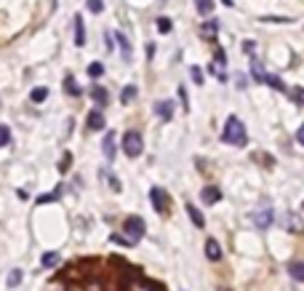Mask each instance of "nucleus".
I'll return each mask as SVG.
<instances>
[{
    "instance_id": "nucleus-1",
    "label": "nucleus",
    "mask_w": 304,
    "mask_h": 291,
    "mask_svg": "<svg viewBox=\"0 0 304 291\" xmlns=\"http://www.w3.org/2000/svg\"><path fill=\"white\" fill-rule=\"evenodd\" d=\"M222 142L224 144H232V147H243L248 142V134H246V126L238 115H230L227 123H224V131H222Z\"/></svg>"
},
{
    "instance_id": "nucleus-2",
    "label": "nucleus",
    "mask_w": 304,
    "mask_h": 291,
    "mask_svg": "<svg viewBox=\"0 0 304 291\" xmlns=\"http://www.w3.org/2000/svg\"><path fill=\"white\" fill-rule=\"evenodd\" d=\"M123 227H126V238L131 241V246L142 241V238H144V233H147V227H144V219H142V217H128L126 222H123Z\"/></svg>"
},
{
    "instance_id": "nucleus-3",
    "label": "nucleus",
    "mask_w": 304,
    "mask_h": 291,
    "mask_svg": "<svg viewBox=\"0 0 304 291\" xmlns=\"http://www.w3.org/2000/svg\"><path fill=\"white\" fill-rule=\"evenodd\" d=\"M142 150H144V142H142V136H139L136 131L123 134V152H126L128 158H139Z\"/></svg>"
},
{
    "instance_id": "nucleus-4",
    "label": "nucleus",
    "mask_w": 304,
    "mask_h": 291,
    "mask_svg": "<svg viewBox=\"0 0 304 291\" xmlns=\"http://www.w3.org/2000/svg\"><path fill=\"white\" fill-rule=\"evenodd\" d=\"M272 219H275V211H272V206L270 203H262L259 209H256L254 214H251V222L259 230H267L270 225H272Z\"/></svg>"
},
{
    "instance_id": "nucleus-5",
    "label": "nucleus",
    "mask_w": 304,
    "mask_h": 291,
    "mask_svg": "<svg viewBox=\"0 0 304 291\" xmlns=\"http://www.w3.org/2000/svg\"><path fill=\"white\" fill-rule=\"evenodd\" d=\"M115 40H118V48H120V56H123V62L126 64H131L134 62V48H131V40L126 37V32H115Z\"/></svg>"
},
{
    "instance_id": "nucleus-6",
    "label": "nucleus",
    "mask_w": 304,
    "mask_h": 291,
    "mask_svg": "<svg viewBox=\"0 0 304 291\" xmlns=\"http://www.w3.org/2000/svg\"><path fill=\"white\" fill-rule=\"evenodd\" d=\"M150 198H152V209L158 211V214H166V211H168L166 190H160V187H152V190H150Z\"/></svg>"
},
{
    "instance_id": "nucleus-7",
    "label": "nucleus",
    "mask_w": 304,
    "mask_h": 291,
    "mask_svg": "<svg viewBox=\"0 0 304 291\" xmlns=\"http://www.w3.org/2000/svg\"><path fill=\"white\" fill-rule=\"evenodd\" d=\"M155 115H158L163 123H168V120L174 118V102H168V99H160V102H155Z\"/></svg>"
},
{
    "instance_id": "nucleus-8",
    "label": "nucleus",
    "mask_w": 304,
    "mask_h": 291,
    "mask_svg": "<svg viewBox=\"0 0 304 291\" xmlns=\"http://www.w3.org/2000/svg\"><path fill=\"white\" fill-rule=\"evenodd\" d=\"M227 56H224V51H216V56H214V62H211V72L216 75L219 80H224L227 78Z\"/></svg>"
},
{
    "instance_id": "nucleus-9",
    "label": "nucleus",
    "mask_w": 304,
    "mask_h": 291,
    "mask_svg": "<svg viewBox=\"0 0 304 291\" xmlns=\"http://www.w3.org/2000/svg\"><path fill=\"white\" fill-rule=\"evenodd\" d=\"M200 198H203V203H206V206H214V203L222 201V193H219V187L208 185V187L200 190Z\"/></svg>"
},
{
    "instance_id": "nucleus-10",
    "label": "nucleus",
    "mask_w": 304,
    "mask_h": 291,
    "mask_svg": "<svg viewBox=\"0 0 304 291\" xmlns=\"http://www.w3.org/2000/svg\"><path fill=\"white\" fill-rule=\"evenodd\" d=\"M104 126H107V120H104V112H101V107H99V110H93L88 115V128L91 131H101Z\"/></svg>"
},
{
    "instance_id": "nucleus-11",
    "label": "nucleus",
    "mask_w": 304,
    "mask_h": 291,
    "mask_svg": "<svg viewBox=\"0 0 304 291\" xmlns=\"http://www.w3.org/2000/svg\"><path fill=\"white\" fill-rule=\"evenodd\" d=\"M216 35H219V21H206V24L200 27V37L203 40H216Z\"/></svg>"
},
{
    "instance_id": "nucleus-12",
    "label": "nucleus",
    "mask_w": 304,
    "mask_h": 291,
    "mask_svg": "<svg viewBox=\"0 0 304 291\" xmlns=\"http://www.w3.org/2000/svg\"><path fill=\"white\" fill-rule=\"evenodd\" d=\"M206 257L211 259V262H219V259H222V246H219V241H216V238L206 241Z\"/></svg>"
},
{
    "instance_id": "nucleus-13",
    "label": "nucleus",
    "mask_w": 304,
    "mask_h": 291,
    "mask_svg": "<svg viewBox=\"0 0 304 291\" xmlns=\"http://www.w3.org/2000/svg\"><path fill=\"white\" fill-rule=\"evenodd\" d=\"M101 150H104V158L112 163V160H115V134H112V131L104 136V142H101Z\"/></svg>"
},
{
    "instance_id": "nucleus-14",
    "label": "nucleus",
    "mask_w": 304,
    "mask_h": 291,
    "mask_svg": "<svg viewBox=\"0 0 304 291\" xmlns=\"http://www.w3.org/2000/svg\"><path fill=\"white\" fill-rule=\"evenodd\" d=\"M91 99H93V104H96V107H107V102H110V96H107V88H101V86H93Z\"/></svg>"
},
{
    "instance_id": "nucleus-15",
    "label": "nucleus",
    "mask_w": 304,
    "mask_h": 291,
    "mask_svg": "<svg viewBox=\"0 0 304 291\" xmlns=\"http://www.w3.org/2000/svg\"><path fill=\"white\" fill-rule=\"evenodd\" d=\"M75 45H83L85 43V27H83V16L80 13H75Z\"/></svg>"
},
{
    "instance_id": "nucleus-16",
    "label": "nucleus",
    "mask_w": 304,
    "mask_h": 291,
    "mask_svg": "<svg viewBox=\"0 0 304 291\" xmlns=\"http://www.w3.org/2000/svg\"><path fill=\"white\" fill-rule=\"evenodd\" d=\"M184 209H187V214H190V219H192V225H195V227H203V225H206V219H203V214L198 211V206L187 203Z\"/></svg>"
},
{
    "instance_id": "nucleus-17",
    "label": "nucleus",
    "mask_w": 304,
    "mask_h": 291,
    "mask_svg": "<svg viewBox=\"0 0 304 291\" xmlns=\"http://www.w3.org/2000/svg\"><path fill=\"white\" fill-rule=\"evenodd\" d=\"M288 275H291L294 281L304 283V262H291V265H288Z\"/></svg>"
},
{
    "instance_id": "nucleus-18",
    "label": "nucleus",
    "mask_w": 304,
    "mask_h": 291,
    "mask_svg": "<svg viewBox=\"0 0 304 291\" xmlns=\"http://www.w3.org/2000/svg\"><path fill=\"white\" fill-rule=\"evenodd\" d=\"M286 230H291V233H302L304 225L299 222V217H296V214H286Z\"/></svg>"
},
{
    "instance_id": "nucleus-19",
    "label": "nucleus",
    "mask_w": 304,
    "mask_h": 291,
    "mask_svg": "<svg viewBox=\"0 0 304 291\" xmlns=\"http://www.w3.org/2000/svg\"><path fill=\"white\" fill-rule=\"evenodd\" d=\"M64 91L69 96H80V86H77V80L72 78V75H67V78H64Z\"/></svg>"
},
{
    "instance_id": "nucleus-20",
    "label": "nucleus",
    "mask_w": 304,
    "mask_h": 291,
    "mask_svg": "<svg viewBox=\"0 0 304 291\" xmlns=\"http://www.w3.org/2000/svg\"><path fill=\"white\" fill-rule=\"evenodd\" d=\"M195 8H198L200 16H208L214 11V0H195Z\"/></svg>"
},
{
    "instance_id": "nucleus-21",
    "label": "nucleus",
    "mask_w": 304,
    "mask_h": 291,
    "mask_svg": "<svg viewBox=\"0 0 304 291\" xmlns=\"http://www.w3.org/2000/svg\"><path fill=\"white\" fill-rule=\"evenodd\" d=\"M29 99H32L35 104L45 102V99H48V88H45V86H37V88H32V94H29Z\"/></svg>"
},
{
    "instance_id": "nucleus-22",
    "label": "nucleus",
    "mask_w": 304,
    "mask_h": 291,
    "mask_svg": "<svg viewBox=\"0 0 304 291\" xmlns=\"http://www.w3.org/2000/svg\"><path fill=\"white\" fill-rule=\"evenodd\" d=\"M59 251H48V254H43V259H40V265L43 267H56L59 265Z\"/></svg>"
},
{
    "instance_id": "nucleus-23",
    "label": "nucleus",
    "mask_w": 304,
    "mask_h": 291,
    "mask_svg": "<svg viewBox=\"0 0 304 291\" xmlns=\"http://www.w3.org/2000/svg\"><path fill=\"white\" fill-rule=\"evenodd\" d=\"M251 72H254V80L256 83H264V75H267V72H264V67H262L259 59H254V62H251Z\"/></svg>"
},
{
    "instance_id": "nucleus-24",
    "label": "nucleus",
    "mask_w": 304,
    "mask_h": 291,
    "mask_svg": "<svg viewBox=\"0 0 304 291\" xmlns=\"http://www.w3.org/2000/svg\"><path fill=\"white\" fill-rule=\"evenodd\" d=\"M134 99H136V86H131V83H128V86L123 88V94H120V102L123 104H131Z\"/></svg>"
},
{
    "instance_id": "nucleus-25",
    "label": "nucleus",
    "mask_w": 304,
    "mask_h": 291,
    "mask_svg": "<svg viewBox=\"0 0 304 291\" xmlns=\"http://www.w3.org/2000/svg\"><path fill=\"white\" fill-rule=\"evenodd\" d=\"M88 75H91L93 80L101 78V75H104V64H101V62H91V64H88Z\"/></svg>"
},
{
    "instance_id": "nucleus-26",
    "label": "nucleus",
    "mask_w": 304,
    "mask_h": 291,
    "mask_svg": "<svg viewBox=\"0 0 304 291\" xmlns=\"http://www.w3.org/2000/svg\"><path fill=\"white\" fill-rule=\"evenodd\" d=\"M171 27H174V21H171L168 16H160V19H158V32H160V35H168Z\"/></svg>"
},
{
    "instance_id": "nucleus-27",
    "label": "nucleus",
    "mask_w": 304,
    "mask_h": 291,
    "mask_svg": "<svg viewBox=\"0 0 304 291\" xmlns=\"http://www.w3.org/2000/svg\"><path fill=\"white\" fill-rule=\"evenodd\" d=\"M21 278H24V273H21L19 267H16V270H11V275H8V289H16L19 283H21Z\"/></svg>"
},
{
    "instance_id": "nucleus-28",
    "label": "nucleus",
    "mask_w": 304,
    "mask_h": 291,
    "mask_svg": "<svg viewBox=\"0 0 304 291\" xmlns=\"http://www.w3.org/2000/svg\"><path fill=\"white\" fill-rule=\"evenodd\" d=\"M85 8L91 13H101L104 11V0H85Z\"/></svg>"
},
{
    "instance_id": "nucleus-29",
    "label": "nucleus",
    "mask_w": 304,
    "mask_h": 291,
    "mask_svg": "<svg viewBox=\"0 0 304 291\" xmlns=\"http://www.w3.org/2000/svg\"><path fill=\"white\" fill-rule=\"evenodd\" d=\"M8 144H11V128L0 126V147H8Z\"/></svg>"
},
{
    "instance_id": "nucleus-30",
    "label": "nucleus",
    "mask_w": 304,
    "mask_h": 291,
    "mask_svg": "<svg viewBox=\"0 0 304 291\" xmlns=\"http://www.w3.org/2000/svg\"><path fill=\"white\" fill-rule=\"evenodd\" d=\"M59 195H61V187H59V190H53V193H48V195H40V198H37V203H53Z\"/></svg>"
},
{
    "instance_id": "nucleus-31",
    "label": "nucleus",
    "mask_w": 304,
    "mask_h": 291,
    "mask_svg": "<svg viewBox=\"0 0 304 291\" xmlns=\"http://www.w3.org/2000/svg\"><path fill=\"white\" fill-rule=\"evenodd\" d=\"M176 94H179V99H182V104H184V112H190V102H187V88H184V86H179Z\"/></svg>"
},
{
    "instance_id": "nucleus-32",
    "label": "nucleus",
    "mask_w": 304,
    "mask_h": 291,
    "mask_svg": "<svg viewBox=\"0 0 304 291\" xmlns=\"http://www.w3.org/2000/svg\"><path fill=\"white\" fill-rule=\"evenodd\" d=\"M190 72H192V80L198 83V86H203V70L200 67H190Z\"/></svg>"
},
{
    "instance_id": "nucleus-33",
    "label": "nucleus",
    "mask_w": 304,
    "mask_h": 291,
    "mask_svg": "<svg viewBox=\"0 0 304 291\" xmlns=\"http://www.w3.org/2000/svg\"><path fill=\"white\" fill-rule=\"evenodd\" d=\"M264 83H270V86H275V88H280V91H283L286 86H283V83H280L278 78H275V75H264Z\"/></svg>"
},
{
    "instance_id": "nucleus-34",
    "label": "nucleus",
    "mask_w": 304,
    "mask_h": 291,
    "mask_svg": "<svg viewBox=\"0 0 304 291\" xmlns=\"http://www.w3.org/2000/svg\"><path fill=\"white\" fill-rule=\"evenodd\" d=\"M69 158H72V155L64 152V158H61V163H59V171H67V168H69Z\"/></svg>"
},
{
    "instance_id": "nucleus-35",
    "label": "nucleus",
    "mask_w": 304,
    "mask_h": 291,
    "mask_svg": "<svg viewBox=\"0 0 304 291\" xmlns=\"http://www.w3.org/2000/svg\"><path fill=\"white\" fill-rule=\"evenodd\" d=\"M112 243H120V246H131L128 238H123V235H112Z\"/></svg>"
},
{
    "instance_id": "nucleus-36",
    "label": "nucleus",
    "mask_w": 304,
    "mask_h": 291,
    "mask_svg": "<svg viewBox=\"0 0 304 291\" xmlns=\"http://www.w3.org/2000/svg\"><path fill=\"white\" fill-rule=\"evenodd\" d=\"M107 179H110V187H112V190H118V193L123 190V185H120V182L115 179V177H110V174H107Z\"/></svg>"
},
{
    "instance_id": "nucleus-37",
    "label": "nucleus",
    "mask_w": 304,
    "mask_h": 291,
    "mask_svg": "<svg viewBox=\"0 0 304 291\" xmlns=\"http://www.w3.org/2000/svg\"><path fill=\"white\" fill-rule=\"evenodd\" d=\"M296 142H299L302 147H304V123L299 126V131H296Z\"/></svg>"
},
{
    "instance_id": "nucleus-38",
    "label": "nucleus",
    "mask_w": 304,
    "mask_h": 291,
    "mask_svg": "<svg viewBox=\"0 0 304 291\" xmlns=\"http://www.w3.org/2000/svg\"><path fill=\"white\" fill-rule=\"evenodd\" d=\"M296 102H299V104H304V88H296Z\"/></svg>"
},
{
    "instance_id": "nucleus-39",
    "label": "nucleus",
    "mask_w": 304,
    "mask_h": 291,
    "mask_svg": "<svg viewBox=\"0 0 304 291\" xmlns=\"http://www.w3.org/2000/svg\"><path fill=\"white\" fill-rule=\"evenodd\" d=\"M254 48H256L254 40H246V43H243V51H254Z\"/></svg>"
},
{
    "instance_id": "nucleus-40",
    "label": "nucleus",
    "mask_w": 304,
    "mask_h": 291,
    "mask_svg": "<svg viewBox=\"0 0 304 291\" xmlns=\"http://www.w3.org/2000/svg\"><path fill=\"white\" fill-rule=\"evenodd\" d=\"M155 56V45L150 43V45H147V59H152Z\"/></svg>"
}]
</instances>
